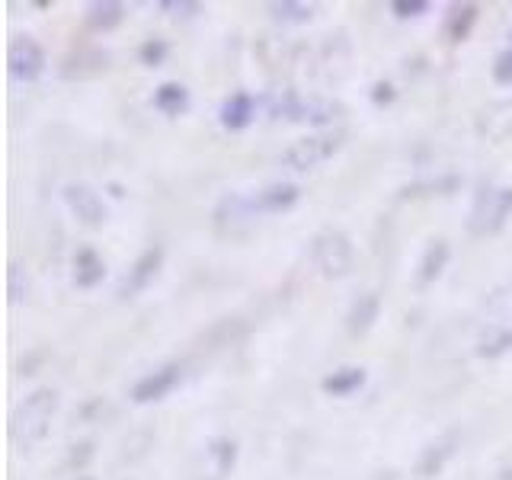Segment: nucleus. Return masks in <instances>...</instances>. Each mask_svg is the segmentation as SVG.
Listing matches in <instances>:
<instances>
[{"mask_svg":"<svg viewBox=\"0 0 512 480\" xmlns=\"http://www.w3.org/2000/svg\"><path fill=\"white\" fill-rule=\"evenodd\" d=\"M58 410V391L55 388H36L26 394L23 404H16L10 416V442L16 448H32L48 436L52 416Z\"/></svg>","mask_w":512,"mask_h":480,"instance_id":"obj_1","label":"nucleus"},{"mask_svg":"<svg viewBox=\"0 0 512 480\" xmlns=\"http://www.w3.org/2000/svg\"><path fill=\"white\" fill-rule=\"evenodd\" d=\"M352 260H356V250H352V240L340 228H324L311 237V263L324 279H343L349 276Z\"/></svg>","mask_w":512,"mask_h":480,"instance_id":"obj_2","label":"nucleus"},{"mask_svg":"<svg viewBox=\"0 0 512 480\" xmlns=\"http://www.w3.org/2000/svg\"><path fill=\"white\" fill-rule=\"evenodd\" d=\"M346 144V128H330V132H317V135H304L292 141L282 151V167L288 170H314L324 160H330L336 151Z\"/></svg>","mask_w":512,"mask_h":480,"instance_id":"obj_3","label":"nucleus"},{"mask_svg":"<svg viewBox=\"0 0 512 480\" xmlns=\"http://www.w3.org/2000/svg\"><path fill=\"white\" fill-rule=\"evenodd\" d=\"M509 215H512V186H480L468 215V231L474 237L496 234Z\"/></svg>","mask_w":512,"mask_h":480,"instance_id":"obj_4","label":"nucleus"},{"mask_svg":"<svg viewBox=\"0 0 512 480\" xmlns=\"http://www.w3.org/2000/svg\"><path fill=\"white\" fill-rule=\"evenodd\" d=\"M109 61L112 55L100 45H80L74 52H68L58 64V74L64 80H93L109 71Z\"/></svg>","mask_w":512,"mask_h":480,"instance_id":"obj_5","label":"nucleus"},{"mask_svg":"<svg viewBox=\"0 0 512 480\" xmlns=\"http://www.w3.org/2000/svg\"><path fill=\"white\" fill-rule=\"evenodd\" d=\"M7 71H10L13 80H23V84L42 77V71H45L42 45L36 39H29V36H16L10 42V48H7Z\"/></svg>","mask_w":512,"mask_h":480,"instance_id":"obj_6","label":"nucleus"},{"mask_svg":"<svg viewBox=\"0 0 512 480\" xmlns=\"http://www.w3.org/2000/svg\"><path fill=\"white\" fill-rule=\"evenodd\" d=\"M180 381H183V365L167 362V365H160V368H154V372H148L144 378L135 381L132 400L135 404H154V400H164Z\"/></svg>","mask_w":512,"mask_h":480,"instance_id":"obj_7","label":"nucleus"},{"mask_svg":"<svg viewBox=\"0 0 512 480\" xmlns=\"http://www.w3.org/2000/svg\"><path fill=\"white\" fill-rule=\"evenodd\" d=\"M64 202H68V208L77 215L80 224H87V228H100V224L106 221V205L100 199V192H96L93 186L87 183H68L64 186Z\"/></svg>","mask_w":512,"mask_h":480,"instance_id":"obj_8","label":"nucleus"},{"mask_svg":"<svg viewBox=\"0 0 512 480\" xmlns=\"http://www.w3.org/2000/svg\"><path fill=\"white\" fill-rule=\"evenodd\" d=\"M474 128L480 138H487L493 144H503L512 138V96H503V100H493L490 106H484L477 112Z\"/></svg>","mask_w":512,"mask_h":480,"instance_id":"obj_9","label":"nucleus"},{"mask_svg":"<svg viewBox=\"0 0 512 480\" xmlns=\"http://www.w3.org/2000/svg\"><path fill=\"white\" fill-rule=\"evenodd\" d=\"M160 266H164V247H148L132 263V269H128L125 276H122V282H119V298H135V295H141L144 288L151 285V279L160 272Z\"/></svg>","mask_w":512,"mask_h":480,"instance_id":"obj_10","label":"nucleus"},{"mask_svg":"<svg viewBox=\"0 0 512 480\" xmlns=\"http://www.w3.org/2000/svg\"><path fill=\"white\" fill-rule=\"evenodd\" d=\"M256 218L260 215L253 212V202H250V196H244V192H228L212 212V221L221 234H237L244 224H250Z\"/></svg>","mask_w":512,"mask_h":480,"instance_id":"obj_11","label":"nucleus"},{"mask_svg":"<svg viewBox=\"0 0 512 480\" xmlns=\"http://www.w3.org/2000/svg\"><path fill=\"white\" fill-rule=\"evenodd\" d=\"M301 196V189L295 183H269L263 189H256L250 202H253V212L256 215H279L288 212Z\"/></svg>","mask_w":512,"mask_h":480,"instance_id":"obj_12","label":"nucleus"},{"mask_svg":"<svg viewBox=\"0 0 512 480\" xmlns=\"http://www.w3.org/2000/svg\"><path fill=\"white\" fill-rule=\"evenodd\" d=\"M455 448H458V432H455V429H452V432H445V436H439L436 442H429V445L423 448L420 461H416V477L429 480V477L442 474L445 461L455 455Z\"/></svg>","mask_w":512,"mask_h":480,"instance_id":"obj_13","label":"nucleus"},{"mask_svg":"<svg viewBox=\"0 0 512 480\" xmlns=\"http://www.w3.org/2000/svg\"><path fill=\"white\" fill-rule=\"evenodd\" d=\"M381 314V295L378 292H362L346 311V330L352 336H362L375 327V320Z\"/></svg>","mask_w":512,"mask_h":480,"instance_id":"obj_14","label":"nucleus"},{"mask_svg":"<svg viewBox=\"0 0 512 480\" xmlns=\"http://www.w3.org/2000/svg\"><path fill=\"white\" fill-rule=\"evenodd\" d=\"M218 116H221V125L228 128V132H244V128L256 116V100H253L247 90H237V93H231L228 100L221 103Z\"/></svg>","mask_w":512,"mask_h":480,"instance_id":"obj_15","label":"nucleus"},{"mask_svg":"<svg viewBox=\"0 0 512 480\" xmlns=\"http://www.w3.org/2000/svg\"><path fill=\"white\" fill-rule=\"evenodd\" d=\"M343 103L330 100V96H311V100H304L295 109V119L292 122H308V125H333L336 119L343 116Z\"/></svg>","mask_w":512,"mask_h":480,"instance_id":"obj_16","label":"nucleus"},{"mask_svg":"<svg viewBox=\"0 0 512 480\" xmlns=\"http://www.w3.org/2000/svg\"><path fill=\"white\" fill-rule=\"evenodd\" d=\"M205 461H208V480H224L237 461V442L228 436L212 439L205 445Z\"/></svg>","mask_w":512,"mask_h":480,"instance_id":"obj_17","label":"nucleus"},{"mask_svg":"<svg viewBox=\"0 0 512 480\" xmlns=\"http://www.w3.org/2000/svg\"><path fill=\"white\" fill-rule=\"evenodd\" d=\"M448 256H452V247H448L445 237L429 240V247L423 250V260H420V266H416V282L420 285L436 282L442 276V269L448 266Z\"/></svg>","mask_w":512,"mask_h":480,"instance_id":"obj_18","label":"nucleus"},{"mask_svg":"<svg viewBox=\"0 0 512 480\" xmlns=\"http://www.w3.org/2000/svg\"><path fill=\"white\" fill-rule=\"evenodd\" d=\"M106 279V263H103V256L84 247V250H77L74 253V285L77 288H96Z\"/></svg>","mask_w":512,"mask_h":480,"instance_id":"obj_19","label":"nucleus"},{"mask_svg":"<svg viewBox=\"0 0 512 480\" xmlns=\"http://www.w3.org/2000/svg\"><path fill=\"white\" fill-rule=\"evenodd\" d=\"M365 368L362 365H343V368H336V372H330L324 381H320V388H324V394L330 397H349V394H356L362 384H365Z\"/></svg>","mask_w":512,"mask_h":480,"instance_id":"obj_20","label":"nucleus"},{"mask_svg":"<svg viewBox=\"0 0 512 480\" xmlns=\"http://www.w3.org/2000/svg\"><path fill=\"white\" fill-rule=\"evenodd\" d=\"M477 16H480L477 4H455V7H448V13H445V36L452 39V42H464V39L471 36Z\"/></svg>","mask_w":512,"mask_h":480,"instance_id":"obj_21","label":"nucleus"},{"mask_svg":"<svg viewBox=\"0 0 512 480\" xmlns=\"http://www.w3.org/2000/svg\"><path fill=\"white\" fill-rule=\"evenodd\" d=\"M125 20V4L119 0H103V4H93L84 16V26L90 32H112L116 26H122Z\"/></svg>","mask_w":512,"mask_h":480,"instance_id":"obj_22","label":"nucleus"},{"mask_svg":"<svg viewBox=\"0 0 512 480\" xmlns=\"http://www.w3.org/2000/svg\"><path fill=\"white\" fill-rule=\"evenodd\" d=\"M461 189V176L448 173V176H436V180H416L410 186L400 189V199H423V196H448V192Z\"/></svg>","mask_w":512,"mask_h":480,"instance_id":"obj_23","label":"nucleus"},{"mask_svg":"<svg viewBox=\"0 0 512 480\" xmlns=\"http://www.w3.org/2000/svg\"><path fill=\"white\" fill-rule=\"evenodd\" d=\"M189 106V90L183 84H176V80H167V84H160L154 90V109L164 112V116H180Z\"/></svg>","mask_w":512,"mask_h":480,"instance_id":"obj_24","label":"nucleus"},{"mask_svg":"<svg viewBox=\"0 0 512 480\" xmlns=\"http://www.w3.org/2000/svg\"><path fill=\"white\" fill-rule=\"evenodd\" d=\"M509 349H512V330L487 324V330L480 333V340H477V356L480 359H500Z\"/></svg>","mask_w":512,"mask_h":480,"instance_id":"obj_25","label":"nucleus"},{"mask_svg":"<svg viewBox=\"0 0 512 480\" xmlns=\"http://www.w3.org/2000/svg\"><path fill=\"white\" fill-rule=\"evenodd\" d=\"M269 13L279 23H308L314 16V7L298 4V0H276V4H269Z\"/></svg>","mask_w":512,"mask_h":480,"instance_id":"obj_26","label":"nucleus"},{"mask_svg":"<svg viewBox=\"0 0 512 480\" xmlns=\"http://www.w3.org/2000/svg\"><path fill=\"white\" fill-rule=\"evenodd\" d=\"M487 311L496 317V320H490V327H509L512 330V285L503 288V292H493V298L487 301Z\"/></svg>","mask_w":512,"mask_h":480,"instance_id":"obj_27","label":"nucleus"},{"mask_svg":"<svg viewBox=\"0 0 512 480\" xmlns=\"http://www.w3.org/2000/svg\"><path fill=\"white\" fill-rule=\"evenodd\" d=\"M7 295H10L13 304L29 295V279L23 276V269L16 263H10V269H7Z\"/></svg>","mask_w":512,"mask_h":480,"instance_id":"obj_28","label":"nucleus"},{"mask_svg":"<svg viewBox=\"0 0 512 480\" xmlns=\"http://www.w3.org/2000/svg\"><path fill=\"white\" fill-rule=\"evenodd\" d=\"M138 58H141V64H148V68H157V64H164V58H167V42L148 39L138 48Z\"/></svg>","mask_w":512,"mask_h":480,"instance_id":"obj_29","label":"nucleus"},{"mask_svg":"<svg viewBox=\"0 0 512 480\" xmlns=\"http://www.w3.org/2000/svg\"><path fill=\"white\" fill-rule=\"evenodd\" d=\"M493 80L500 87H512V45L493 58Z\"/></svg>","mask_w":512,"mask_h":480,"instance_id":"obj_30","label":"nucleus"},{"mask_svg":"<svg viewBox=\"0 0 512 480\" xmlns=\"http://www.w3.org/2000/svg\"><path fill=\"white\" fill-rule=\"evenodd\" d=\"M157 7L164 13H170V16H196V13L205 10L199 0H160Z\"/></svg>","mask_w":512,"mask_h":480,"instance_id":"obj_31","label":"nucleus"},{"mask_svg":"<svg viewBox=\"0 0 512 480\" xmlns=\"http://www.w3.org/2000/svg\"><path fill=\"white\" fill-rule=\"evenodd\" d=\"M391 10H394V16H400V20H413V16L429 13V4L426 0H394Z\"/></svg>","mask_w":512,"mask_h":480,"instance_id":"obj_32","label":"nucleus"},{"mask_svg":"<svg viewBox=\"0 0 512 480\" xmlns=\"http://www.w3.org/2000/svg\"><path fill=\"white\" fill-rule=\"evenodd\" d=\"M391 100H394V84H391V80H378V84L372 87V103L384 106Z\"/></svg>","mask_w":512,"mask_h":480,"instance_id":"obj_33","label":"nucleus"},{"mask_svg":"<svg viewBox=\"0 0 512 480\" xmlns=\"http://www.w3.org/2000/svg\"><path fill=\"white\" fill-rule=\"evenodd\" d=\"M496 480H512V464H506V468L496 474Z\"/></svg>","mask_w":512,"mask_h":480,"instance_id":"obj_34","label":"nucleus"},{"mask_svg":"<svg viewBox=\"0 0 512 480\" xmlns=\"http://www.w3.org/2000/svg\"><path fill=\"white\" fill-rule=\"evenodd\" d=\"M77 480H93V477H77Z\"/></svg>","mask_w":512,"mask_h":480,"instance_id":"obj_35","label":"nucleus"},{"mask_svg":"<svg viewBox=\"0 0 512 480\" xmlns=\"http://www.w3.org/2000/svg\"><path fill=\"white\" fill-rule=\"evenodd\" d=\"M509 39H512V29H509Z\"/></svg>","mask_w":512,"mask_h":480,"instance_id":"obj_36","label":"nucleus"}]
</instances>
